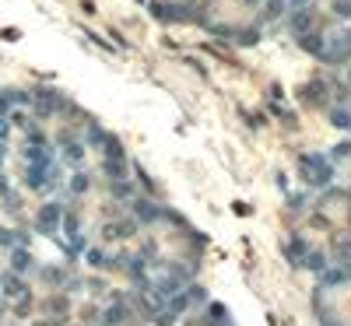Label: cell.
<instances>
[{"instance_id": "1", "label": "cell", "mask_w": 351, "mask_h": 326, "mask_svg": "<svg viewBox=\"0 0 351 326\" xmlns=\"http://www.w3.org/2000/svg\"><path fill=\"white\" fill-rule=\"evenodd\" d=\"M302 169H306V172H312V186H327V183H330V165H327V161H323V158H320V154H309V158H302Z\"/></svg>"}, {"instance_id": "2", "label": "cell", "mask_w": 351, "mask_h": 326, "mask_svg": "<svg viewBox=\"0 0 351 326\" xmlns=\"http://www.w3.org/2000/svg\"><path fill=\"white\" fill-rule=\"evenodd\" d=\"M60 221H63V214H60V207H57V204H46V207L39 211V221H36V225H39V231H46V235H53Z\"/></svg>"}, {"instance_id": "3", "label": "cell", "mask_w": 351, "mask_h": 326, "mask_svg": "<svg viewBox=\"0 0 351 326\" xmlns=\"http://www.w3.org/2000/svg\"><path fill=\"white\" fill-rule=\"evenodd\" d=\"M330 57H337V60H348V57H351V32H341V35H334Z\"/></svg>"}, {"instance_id": "4", "label": "cell", "mask_w": 351, "mask_h": 326, "mask_svg": "<svg viewBox=\"0 0 351 326\" xmlns=\"http://www.w3.org/2000/svg\"><path fill=\"white\" fill-rule=\"evenodd\" d=\"M36 109H39V113H53V109H57L53 92H42V98H36Z\"/></svg>"}, {"instance_id": "5", "label": "cell", "mask_w": 351, "mask_h": 326, "mask_svg": "<svg viewBox=\"0 0 351 326\" xmlns=\"http://www.w3.org/2000/svg\"><path fill=\"white\" fill-rule=\"evenodd\" d=\"M320 92H323V84H320V81H312V84H306V88H302V98H306V102H320Z\"/></svg>"}, {"instance_id": "6", "label": "cell", "mask_w": 351, "mask_h": 326, "mask_svg": "<svg viewBox=\"0 0 351 326\" xmlns=\"http://www.w3.org/2000/svg\"><path fill=\"white\" fill-rule=\"evenodd\" d=\"M137 218H144V221H151V218H158L155 204H148V200H137Z\"/></svg>"}, {"instance_id": "7", "label": "cell", "mask_w": 351, "mask_h": 326, "mask_svg": "<svg viewBox=\"0 0 351 326\" xmlns=\"http://www.w3.org/2000/svg\"><path fill=\"white\" fill-rule=\"evenodd\" d=\"M292 28H295V32H306V28H309V11H295Z\"/></svg>"}, {"instance_id": "8", "label": "cell", "mask_w": 351, "mask_h": 326, "mask_svg": "<svg viewBox=\"0 0 351 326\" xmlns=\"http://www.w3.org/2000/svg\"><path fill=\"white\" fill-rule=\"evenodd\" d=\"M302 49H309V53H316V57H323V42L316 35H306L302 39Z\"/></svg>"}, {"instance_id": "9", "label": "cell", "mask_w": 351, "mask_h": 326, "mask_svg": "<svg viewBox=\"0 0 351 326\" xmlns=\"http://www.w3.org/2000/svg\"><path fill=\"white\" fill-rule=\"evenodd\" d=\"M334 126H341V130H351V113H348V109H337V113H334Z\"/></svg>"}, {"instance_id": "10", "label": "cell", "mask_w": 351, "mask_h": 326, "mask_svg": "<svg viewBox=\"0 0 351 326\" xmlns=\"http://www.w3.org/2000/svg\"><path fill=\"white\" fill-rule=\"evenodd\" d=\"M28 263H32V256L25 249H14V270H28Z\"/></svg>"}, {"instance_id": "11", "label": "cell", "mask_w": 351, "mask_h": 326, "mask_svg": "<svg viewBox=\"0 0 351 326\" xmlns=\"http://www.w3.org/2000/svg\"><path fill=\"white\" fill-rule=\"evenodd\" d=\"M302 267H312V270H323V252H306V263Z\"/></svg>"}, {"instance_id": "12", "label": "cell", "mask_w": 351, "mask_h": 326, "mask_svg": "<svg viewBox=\"0 0 351 326\" xmlns=\"http://www.w3.org/2000/svg\"><path fill=\"white\" fill-rule=\"evenodd\" d=\"M71 190H74V193H84V190H88V175H74Z\"/></svg>"}, {"instance_id": "13", "label": "cell", "mask_w": 351, "mask_h": 326, "mask_svg": "<svg viewBox=\"0 0 351 326\" xmlns=\"http://www.w3.org/2000/svg\"><path fill=\"white\" fill-rule=\"evenodd\" d=\"M119 316H123V309H109V312H106V323H109V326H116V323H123V319H119Z\"/></svg>"}, {"instance_id": "14", "label": "cell", "mask_w": 351, "mask_h": 326, "mask_svg": "<svg viewBox=\"0 0 351 326\" xmlns=\"http://www.w3.org/2000/svg\"><path fill=\"white\" fill-rule=\"evenodd\" d=\"M351 154V144H337V148H334V158H348Z\"/></svg>"}, {"instance_id": "15", "label": "cell", "mask_w": 351, "mask_h": 326, "mask_svg": "<svg viewBox=\"0 0 351 326\" xmlns=\"http://www.w3.org/2000/svg\"><path fill=\"white\" fill-rule=\"evenodd\" d=\"M7 295H21V284H18V281H14V277L7 281Z\"/></svg>"}, {"instance_id": "16", "label": "cell", "mask_w": 351, "mask_h": 326, "mask_svg": "<svg viewBox=\"0 0 351 326\" xmlns=\"http://www.w3.org/2000/svg\"><path fill=\"white\" fill-rule=\"evenodd\" d=\"M63 228H67L71 235H74V231H78V221H74V218H63Z\"/></svg>"}, {"instance_id": "17", "label": "cell", "mask_w": 351, "mask_h": 326, "mask_svg": "<svg viewBox=\"0 0 351 326\" xmlns=\"http://www.w3.org/2000/svg\"><path fill=\"white\" fill-rule=\"evenodd\" d=\"M306 4H309V0H292V7H306Z\"/></svg>"}, {"instance_id": "18", "label": "cell", "mask_w": 351, "mask_h": 326, "mask_svg": "<svg viewBox=\"0 0 351 326\" xmlns=\"http://www.w3.org/2000/svg\"><path fill=\"white\" fill-rule=\"evenodd\" d=\"M4 134H7V123H4V119H0V137H4Z\"/></svg>"}]
</instances>
